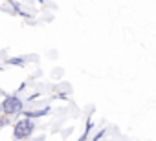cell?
Here are the masks:
<instances>
[{
  "label": "cell",
  "mask_w": 156,
  "mask_h": 141,
  "mask_svg": "<svg viewBox=\"0 0 156 141\" xmlns=\"http://www.w3.org/2000/svg\"><path fill=\"white\" fill-rule=\"evenodd\" d=\"M0 112H2V106H0Z\"/></svg>",
  "instance_id": "obj_5"
},
{
  "label": "cell",
  "mask_w": 156,
  "mask_h": 141,
  "mask_svg": "<svg viewBox=\"0 0 156 141\" xmlns=\"http://www.w3.org/2000/svg\"><path fill=\"white\" fill-rule=\"evenodd\" d=\"M33 130H35L33 121H31V119H22V121H19V123H17V126H15L13 134H15V139H17V141H20V139L30 137V136L33 134Z\"/></svg>",
  "instance_id": "obj_1"
},
{
  "label": "cell",
  "mask_w": 156,
  "mask_h": 141,
  "mask_svg": "<svg viewBox=\"0 0 156 141\" xmlns=\"http://www.w3.org/2000/svg\"><path fill=\"white\" fill-rule=\"evenodd\" d=\"M48 112H50V108H42L41 112H26L24 115H26V119H31V117H41V115H44Z\"/></svg>",
  "instance_id": "obj_3"
},
{
  "label": "cell",
  "mask_w": 156,
  "mask_h": 141,
  "mask_svg": "<svg viewBox=\"0 0 156 141\" xmlns=\"http://www.w3.org/2000/svg\"><path fill=\"white\" fill-rule=\"evenodd\" d=\"M2 112H6V114H19L20 110H22V106H24V101L22 99H19L17 95H8L4 101H2Z\"/></svg>",
  "instance_id": "obj_2"
},
{
  "label": "cell",
  "mask_w": 156,
  "mask_h": 141,
  "mask_svg": "<svg viewBox=\"0 0 156 141\" xmlns=\"http://www.w3.org/2000/svg\"><path fill=\"white\" fill-rule=\"evenodd\" d=\"M8 62H9V64H15V66H24V64H26V60L20 59V57H17V59H9Z\"/></svg>",
  "instance_id": "obj_4"
}]
</instances>
